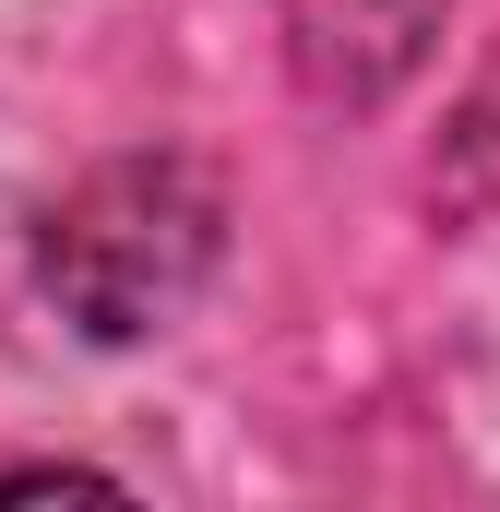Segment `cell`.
Returning a JSON list of instances; mask_svg holds the SVG:
<instances>
[{
	"label": "cell",
	"mask_w": 500,
	"mask_h": 512,
	"mask_svg": "<svg viewBox=\"0 0 500 512\" xmlns=\"http://www.w3.org/2000/svg\"><path fill=\"white\" fill-rule=\"evenodd\" d=\"M453 0H274L286 60L322 108H381L393 84H417V60L441 48Z\"/></svg>",
	"instance_id": "obj_2"
},
{
	"label": "cell",
	"mask_w": 500,
	"mask_h": 512,
	"mask_svg": "<svg viewBox=\"0 0 500 512\" xmlns=\"http://www.w3.org/2000/svg\"><path fill=\"white\" fill-rule=\"evenodd\" d=\"M215 251H227L215 179L191 155H120L36 227V286L84 346H143L215 286Z\"/></svg>",
	"instance_id": "obj_1"
},
{
	"label": "cell",
	"mask_w": 500,
	"mask_h": 512,
	"mask_svg": "<svg viewBox=\"0 0 500 512\" xmlns=\"http://www.w3.org/2000/svg\"><path fill=\"white\" fill-rule=\"evenodd\" d=\"M60 489L72 501H120V477H96V465H12L0 477V501H60Z\"/></svg>",
	"instance_id": "obj_3"
}]
</instances>
